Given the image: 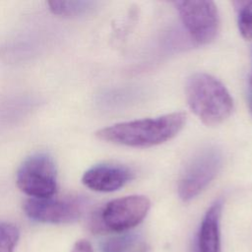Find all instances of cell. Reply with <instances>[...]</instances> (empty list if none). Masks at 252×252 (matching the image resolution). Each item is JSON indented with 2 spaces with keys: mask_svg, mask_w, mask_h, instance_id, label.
I'll return each mask as SVG.
<instances>
[{
  "mask_svg": "<svg viewBox=\"0 0 252 252\" xmlns=\"http://www.w3.org/2000/svg\"><path fill=\"white\" fill-rule=\"evenodd\" d=\"M186 123L184 112H172L155 118L120 122L102 128L95 136L102 141L131 147L149 148L175 137Z\"/></svg>",
  "mask_w": 252,
  "mask_h": 252,
  "instance_id": "obj_1",
  "label": "cell"
},
{
  "mask_svg": "<svg viewBox=\"0 0 252 252\" xmlns=\"http://www.w3.org/2000/svg\"><path fill=\"white\" fill-rule=\"evenodd\" d=\"M186 98L191 110L208 126L222 123L233 110L232 97L224 85L206 73H196L188 79Z\"/></svg>",
  "mask_w": 252,
  "mask_h": 252,
  "instance_id": "obj_2",
  "label": "cell"
},
{
  "mask_svg": "<svg viewBox=\"0 0 252 252\" xmlns=\"http://www.w3.org/2000/svg\"><path fill=\"white\" fill-rule=\"evenodd\" d=\"M150 207V200L142 195L114 199L94 214L91 220V228L94 232L127 230L145 219Z\"/></svg>",
  "mask_w": 252,
  "mask_h": 252,
  "instance_id": "obj_3",
  "label": "cell"
},
{
  "mask_svg": "<svg viewBox=\"0 0 252 252\" xmlns=\"http://www.w3.org/2000/svg\"><path fill=\"white\" fill-rule=\"evenodd\" d=\"M222 163L221 152L209 146L197 152L185 165L178 181V195L184 202L198 196L217 176Z\"/></svg>",
  "mask_w": 252,
  "mask_h": 252,
  "instance_id": "obj_4",
  "label": "cell"
},
{
  "mask_svg": "<svg viewBox=\"0 0 252 252\" xmlns=\"http://www.w3.org/2000/svg\"><path fill=\"white\" fill-rule=\"evenodd\" d=\"M16 183L31 198L53 197L57 190V171L52 158L45 153L27 158L17 171Z\"/></svg>",
  "mask_w": 252,
  "mask_h": 252,
  "instance_id": "obj_5",
  "label": "cell"
},
{
  "mask_svg": "<svg viewBox=\"0 0 252 252\" xmlns=\"http://www.w3.org/2000/svg\"><path fill=\"white\" fill-rule=\"evenodd\" d=\"M173 4L196 42L206 44L214 40L219 31L220 17L213 1H176Z\"/></svg>",
  "mask_w": 252,
  "mask_h": 252,
  "instance_id": "obj_6",
  "label": "cell"
},
{
  "mask_svg": "<svg viewBox=\"0 0 252 252\" xmlns=\"http://www.w3.org/2000/svg\"><path fill=\"white\" fill-rule=\"evenodd\" d=\"M23 210L28 218L38 222L71 223L80 219L83 212V202L76 198H30L25 201Z\"/></svg>",
  "mask_w": 252,
  "mask_h": 252,
  "instance_id": "obj_7",
  "label": "cell"
},
{
  "mask_svg": "<svg viewBox=\"0 0 252 252\" xmlns=\"http://www.w3.org/2000/svg\"><path fill=\"white\" fill-rule=\"evenodd\" d=\"M133 177L123 165L100 163L89 168L82 177L83 184L96 192H113L123 187Z\"/></svg>",
  "mask_w": 252,
  "mask_h": 252,
  "instance_id": "obj_8",
  "label": "cell"
},
{
  "mask_svg": "<svg viewBox=\"0 0 252 252\" xmlns=\"http://www.w3.org/2000/svg\"><path fill=\"white\" fill-rule=\"evenodd\" d=\"M222 204L215 202L207 211L198 234L199 252H220V221Z\"/></svg>",
  "mask_w": 252,
  "mask_h": 252,
  "instance_id": "obj_9",
  "label": "cell"
},
{
  "mask_svg": "<svg viewBox=\"0 0 252 252\" xmlns=\"http://www.w3.org/2000/svg\"><path fill=\"white\" fill-rule=\"evenodd\" d=\"M49 10L62 17H77L87 13L94 5L90 1H49Z\"/></svg>",
  "mask_w": 252,
  "mask_h": 252,
  "instance_id": "obj_10",
  "label": "cell"
},
{
  "mask_svg": "<svg viewBox=\"0 0 252 252\" xmlns=\"http://www.w3.org/2000/svg\"><path fill=\"white\" fill-rule=\"evenodd\" d=\"M237 11V25L241 35L252 39V1L233 2Z\"/></svg>",
  "mask_w": 252,
  "mask_h": 252,
  "instance_id": "obj_11",
  "label": "cell"
},
{
  "mask_svg": "<svg viewBox=\"0 0 252 252\" xmlns=\"http://www.w3.org/2000/svg\"><path fill=\"white\" fill-rule=\"evenodd\" d=\"M19 237V228L14 223L0 220V252H14Z\"/></svg>",
  "mask_w": 252,
  "mask_h": 252,
  "instance_id": "obj_12",
  "label": "cell"
},
{
  "mask_svg": "<svg viewBox=\"0 0 252 252\" xmlns=\"http://www.w3.org/2000/svg\"><path fill=\"white\" fill-rule=\"evenodd\" d=\"M133 234H123L104 239L100 243V250L102 252H125L135 242Z\"/></svg>",
  "mask_w": 252,
  "mask_h": 252,
  "instance_id": "obj_13",
  "label": "cell"
},
{
  "mask_svg": "<svg viewBox=\"0 0 252 252\" xmlns=\"http://www.w3.org/2000/svg\"><path fill=\"white\" fill-rule=\"evenodd\" d=\"M71 252H94L92 244L86 239H80L75 242Z\"/></svg>",
  "mask_w": 252,
  "mask_h": 252,
  "instance_id": "obj_14",
  "label": "cell"
},
{
  "mask_svg": "<svg viewBox=\"0 0 252 252\" xmlns=\"http://www.w3.org/2000/svg\"><path fill=\"white\" fill-rule=\"evenodd\" d=\"M249 107H250V110H251V113H252V92L249 94Z\"/></svg>",
  "mask_w": 252,
  "mask_h": 252,
  "instance_id": "obj_15",
  "label": "cell"
},
{
  "mask_svg": "<svg viewBox=\"0 0 252 252\" xmlns=\"http://www.w3.org/2000/svg\"><path fill=\"white\" fill-rule=\"evenodd\" d=\"M251 84H252V76H251Z\"/></svg>",
  "mask_w": 252,
  "mask_h": 252,
  "instance_id": "obj_16",
  "label": "cell"
}]
</instances>
